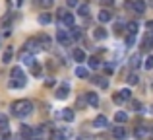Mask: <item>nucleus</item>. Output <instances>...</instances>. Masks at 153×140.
Segmentation results:
<instances>
[{
  "instance_id": "nucleus-1",
  "label": "nucleus",
  "mask_w": 153,
  "mask_h": 140,
  "mask_svg": "<svg viewBox=\"0 0 153 140\" xmlns=\"http://www.w3.org/2000/svg\"><path fill=\"white\" fill-rule=\"evenodd\" d=\"M12 113L19 119H25L33 113V103L29 99H18V101L12 103Z\"/></svg>"
},
{
  "instance_id": "nucleus-2",
  "label": "nucleus",
  "mask_w": 153,
  "mask_h": 140,
  "mask_svg": "<svg viewBox=\"0 0 153 140\" xmlns=\"http://www.w3.org/2000/svg\"><path fill=\"white\" fill-rule=\"evenodd\" d=\"M58 16H60V27H74L76 18L70 14V12H66L64 8H60V10H58Z\"/></svg>"
},
{
  "instance_id": "nucleus-3",
  "label": "nucleus",
  "mask_w": 153,
  "mask_h": 140,
  "mask_svg": "<svg viewBox=\"0 0 153 140\" xmlns=\"http://www.w3.org/2000/svg\"><path fill=\"white\" fill-rule=\"evenodd\" d=\"M56 39H58V43H60L62 47H68L72 41H74V39H72V35H70V31H64L62 27H60L58 33H56Z\"/></svg>"
},
{
  "instance_id": "nucleus-4",
  "label": "nucleus",
  "mask_w": 153,
  "mask_h": 140,
  "mask_svg": "<svg viewBox=\"0 0 153 140\" xmlns=\"http://www.w3.org/2000/svg\"><path fill=\"white\" fill-rule=\"evenodd\" d=\"M112 99H114V103L130 101V99H132V91L130 90H120V91H116V94L112 95Z\"/></svg>"
},
{
  "instance_id": "nucleus-5",
  "label": "nucleus",
  "mask_w": 153,
  "mask_h": 140,
  "mask_svg": "<svg viewBox=\"0 0 153 140\" xmlns=\"http://www.w3.org/2000/svg\"><path fill=\"white\" fill-rule=\"evenodd\" d=\"M25 51H29V53H33V55H37L39 51H43L39 37H37V39H31V41H27V43H25Z\"/></svg>"
},
{
  "instance_id": "nucleus-6",
  "label": "nucleus",
  "mask_w": 153,
  "mask_h": 140,
  "mask_svg": "<svg viewBox=\"0 0 153 140\" xmlns=\"http://www.w3.org/2000/svg\"><path fill=\"white\" fill-rule=\"evenodd\" d=\"M72 134L70 129H60V130H54L52 133V140H68Z\"/></svg>"
},
{
  "instance_id": "nucleus-7",
  "label": "nucleus",
  "mask_w": 153,
  "mask_h": 140,
  "mask_svg": "<svg viewBox=\"0 0 153 140\" xmlns=\"http://www.w3.org/2000/svg\"><path fill=\"white\" fill-rule=\"evenodd\" d=\"M68 95H70V84H62L56 90V99H66Z\"/></svg>"
},
{
  "instance_id": "nucleus-8",
  "label": "nucleus",
  "mask_w": 153,
  "mask_h": 140,
  "mask_svg": "<svg viewBox=\"0 0 153 140\" xmlns=\"http://www.w3.org/2000/svg\"><path fill=\"white\" fill-rule=\"evenodd\" d=\"M31 136H39V138H43V140H45L47 136H49V129H47L45 125H39L37 129H33V133H31Z\"/></svg>"
},
{
  "instance_id": "nucleus-9",
  "label": "nucleus",
  "mask_w": 153,
  "mask_h": 140,
  "mask_svg": "<svg viewBox=\"0 0 153 140\" xmlns=\"http://www.w3.org/2000/svg\"><path fill=\"white\" fill-rule=\"evenodd\" d=\"M107 125H108V121H107V117H105V115H97V117H95V121H93V127H95V129H105Z\"/></svg>"
},
{
  "instance_id": "nucleus-10",
  "label": "nucleus",
  "mask_w": 153,
  "mask_h": 140,
  "mask_svg": "<svg viewBox=\"0 0 153 140\" xmlns=\"http://www.w3.org/2000/svg\"><path fill=\"white\" fill-rule=\"evenodd\" d=\"M87 105H91V107H97L99 105V95L95 94V91H87Z\"/></svg>"
},
{
  "instance_id": "nucleus-11",
  "label": "nucleus",
  "mask_w": 153,
  "mask_h": 140,
  "mask_svg": "<svg viewBox=\"0 0 153 140\" xmlns=\"http://www.w3.org/2000/svg\"><path fill=\"white\" fill-rule=\"evenodd\" d=\"M25 84H27V80H25V76L23 78H12L10 80V88H25Z\"/></svg>"
},
{
  "instance_id": "nucleus-12",
  "label": "nucleus",
  "mask_w": 153,
  "mask_h": 140,
  "mask_svg": "<svg viewBox=\"0 0 153 140\" xmlns=\"http://www.w3.org/2000/svg\"><path fill=\"white\" fill-rule=\"evenodd\" d=\"M132 8H134L136 14H143V12H146V2H143V0H134V2H132Z\"/></svg>"
},
{
  "instance_id": "nucleus-13",
  "label": "nucleus",
  "mask_w": 153,
  "mask_h": 140,
  "mask_svg": "<svg viewBox=\"0 0 153 140\" xmlns=\"http://www.w3.org/2000/svg\"><path fill=\"white\" fill-rule=\"evenodd\" d=\"M97 19H99L101 23H108V22L112 19V14H111L108 10H101V12H99V16H97Z\"/></svg>"
},
{
  "instance_id": "nucleus-14",
  "label": "nucleus",
  "mask_w": 153,
  "mask_h": 140,
  "mask_svg": "<svg viewBox=\"0 0 153 140\" xmlns=\"http://www.w3.org/2000/svg\"><path fill=\"white\" fill-rule=\"evenodd\" d=\"M112 136L116 140H122L126 136V129H124V127H114V129H112Z\"/></svg>"
},
{
  "instance_id": "nucleus-15",
  "label": "nucleus",
  "mask_w": 153,
  "mask_h": 140,
  "mask_svg": "<svg viewBox=\"0 0 153 140\" xmlns=\"http://www.w3.org/2000/svg\"><path fill=\"white\" fill-rule=\"evenodd\" d=\"M60 117H62L66 123H72V121H74V117H76V113H74V109H64L62 113H60Z\"/></svg>"
},
{
  "instance_id": "nucleus-16",
  "label": "nucleus",
  "mask_w": 153,
  "mask_h": 140,
  "mask_svg": "<svg viewBox=\"0 0 153 140\" xmlns=\"http://www.w3.org/2000/svg\"><path fill=\"white\" fill-rule=\"evenodd\" d=\"M76 76H78V78H83V80H89V70L79 64L78 68H76Z\"/></svg>"
},
{
  "instance_id": "nucleus-17",
  "label": "nucleus",
  "mask_w": 153,
  "mask_h": 140,
  "mask_svg": "<svg viewBox=\"0 0 153 140\" xmlns=\"http://www.w3.org/2000/svg\"><path fill=\"white\" fill-rule=\"evenodd\" d=\"M85 58H87L85 51H82V49H76L74 51V61L76 62H85Z\"/></svg>"
},
{
  "instance_id": "nucleus-18",
  "label": "nucleus",
  "mask_w": 153,
  "mask_h": 140,
  "mask_svg": "<svg viewBox=\"0 0 153 140\" xmlns=\"http://www.w3.org/2000/svg\"><path fill=\"white\" fill-rule=\"evenodd\" d=\"M51 22H52V16L49 12H43V14L39 16V23H41V25H49Z\"/></svg>"
},
{
  "instance_id": "nucleus-19",
  "label": "nucleus",
  "mask_w": 153,
  "mask_h": 140,
  "mask_svg": "<svg viewBox=\"0 0 153 140\" xmlns=\"http://www.w3.org/2000/svg\"><path fill=\"white\" fill-rule=\"evenodd\" d=\"M134 134H136V138H138V140H140V138H146L147 134H149V129H147V127H138Z\"/></svg>"
},
{
  "instance_id": "nucleus-20",
  "label": "nucleus",
  "mask_w": 153,
  "mask_h": 140,
  "mask_svg": "<svg viewBox=\"0 0 153 140\" xmlns=\"http://www.w3.org/2000/svg\"><path fill=\"white\" fill-rule=\"evenodd\" d=\"M93 37H95V39H99V41L107 39V29H105V27H97V29L93 31Z\"/></svg>"
},
{
  "instance_id": "nucleus-21",
  "label": "nucleus",
  "mask_w": 153,
  "mask_h": 140,
  "mask_svg": "<svg viewBox=\"0 0 153 140\" xmlns=\"http://www.w3.org/2000/svg\"><path fill=\"white\" fill-rule=\"evenodd\" d=\"M130 66L132 68H140V66H142V55H134V57L130 58Z\"/></svg>"
},
{
  "instance_id": "nucleus-22",
  "label": "nucleus",
  "mask_w": 153,
  "mask_h": 140,
  "mask_svg": "<svg viewBox=\"0 0 153 140\" xmlns=\"http://www.w3.org/2000/svg\"><path fill=\"white\" fill-rule=\"evenodd\" d=\"M78 16L87 18V16H89V6H87V4H78Z\"/></svg>"
},
{
  "instance_id": "nucleus-23",
  "label": "nucleus",
  "mask_w": 153,
  "mask_h": 140,
  "mask_svg": "<svg viewBox=\"0 0 153 140\" xmlns=\"http://www.w3.org/2000/svg\"><path fill=\"white\" fill-rule=\"evenodd\" d=\"M12 19H14V18H12V14H6L2 19H0V25H2L4 29H10V23H12Z\"/></svg>"
},
{
  "instance_id": "nucleus-24",
  "label": "nucleus",
  "mask_w": 153,
  "mask_h": 140,
  "mask_svg": "<svg viewBox=\"0 0 153 140\" xmlns=\"http://www.w3.org/2000/svg\"><path fill=\"white\" fill-rule=\"evenodd\" d=\"M138 27H140L138 22H128L126 23V31H128V33H134L136 35V33H138Z\"/></svg>"
},
{
  "instance_id": "nucleus-25",
  "label": "nucleus",
  "mask_w": 153,
  "mask_h": 140,
  "mask_svg": "<svg viewBox=\"0 0 153 140\" xmlns=\"http://www.w3.org/2000/svg\"><path fill=\"white\" fill-rule=\"evenodd\" d=\"M10 78H23V70L19 68V66H14V68L10 70Z\"/></svg>"
},
{
  "instance_id": "nucleus-26",
  "label": "nucleus",
  "mask_w": 153,
  "mask_h": 140,
  "mask_svg": "<svg viewBox=\"0 0 153 140\" xmlns=\"http://www.w3.org/2000/svg\"><path fill=\"white\" fill-rule=\"evenodd\" d=\"M87 62H89V68H93V70H97L99 66H101V61H99L97 57H89V61H87Z\"/></svg>"
},
{
  "instance_id": "nucleus-27",
  "label": "nucleus",
  "mask_w": 153,
  "mask_h": 140,
  "mask_svg": "<svg viewBox=\"0 0 153 140\" xmlns=\"http://www.w3.org/2000/svg\"><path fill=\"white\" fill-rule=\"evenodd\" d=\"M12 55H14V53H12V47H8V49L4 51V55H2V62H4V64L12 61Z\"/></svg>"
},
{
  "instance_id": "nucleus-28",
  "label": "nucleus",
  "mask_w": 153,
  "mask_h": 140,
  "mask_svg": "<svg viewBox=\"0 0 153 140\" xmlns=\"http://www.w3.org/2000/svg\"><path fill=\"white\" fill-rule=\"evenodd\" d=\"M114 121H116V123H126V121H128V115L124 113V111H118V113L114 115Z\"/></svg>"
},
{
  "instance_id": "nucleus-29",
  "label": "nucleus",
  "mask_w": 153,
  "mask_h": 140,
  "mask_svg": "<svg viewBox=\"0 0 153 140\" xmlns=\"http://www.w3.org/2000/svg\"><path fill=\"white\" fill-rule=\"evenodd\" d=\"M70 35H72V39H82V29H78V27H70Z\"/></svg>"
},
{
  "instance_id": "nucleus-30",
  "label": "nucleus",
  "mask_w": 153,
  "mask_h": 140,
  "mask_svg": "<svg viewBox=\"0 0 153 140\" xmlns=\"http://www.w3.org/2000/svg\"><path fill=\"white\" fill-rule=\"evenodd\" d=\"M39 41H41V47H43V49H49V47H51V37H47V35H41V37H39Z\"/></svg>"
},
{
  "instance_id": "nucleus-31",
  "label": "nucleus",
  "mask_w": 153,
  "mask_h": 140,
  "mask_svg": "<svg viewBox=\"0 0 153 140\" xmlns=\"http://www.w3.org/2000/svg\"><path fill=\"white\" fill-rule=\"evenodd\" d=\"M134 43H136V35H134V33H128L126 41H124V45H126V49H128V47H132Z\"/></svg>"
},
{
  "instance_id": "nucleus-32",
  "label": "nucleus",
  "mask_w": 153,
  "mask_h": 140,
  "mask_svg": "<svg viewBox=\"0 0 153 140\" xmlns=\"http://www.w3.org/2000/svg\"><path fill=\"white\" fill-rule=\"evenodd\" d=\"M4 129H8V115H0V130H4Z\"/></svg>"
},
{
  "instance_id": "nucleus-33",
  "label": "nucleus",
  "mask_w": 153,
  "mask_h": 140,
  "mask_svg": "<svg viewBox=\"0 0 153 140\" xmlns=\"http://www.w3.org/2000/svg\"><path fill=\"white\" fill-rule=\"evenodd\" d=\"M39 6H41V8H45V10H49V8L52 6V4H54V0H39Z\"/></svg>"
},
{
  "instance_id": "nucleus-34",
  "label": "nucleus",
  "mask_w": 153,
  "mask_h": 140,
  "mask_svg": "<svg viewBox=\"0 0 153 140\" xmlns=\"http://www.w3.org/2000/svg\"><path fill=\"white\" fill-rule=\"evenodd\" d=\"M29 68H31V74H35V76H41V66H39V62H33V64H31Z\"/></svg>"
},
{
  "instance_id": "nucleus-35",
  "label": "nucleus",
  "mask_w": 153,
  "mask_h": 140,
  "mask_svg": "<svg viewBox=\"0 0 153 140\" xmlns=\"http://www.w3.org/2000/svg\"><path fill=\"white\" fill-rule=\"evenodd\" d=\"M143 68H146V70H151L153 68V57H147L146 61H143Z\"/></svg>"
},
{
  "instance_id": "nucleus-36",
  "label": "nucleus",
  "mask_w": 153,
  "mask_h": 140,
  "mask_svg": "<svg viewBox=\"0 0 153 140\" xmlns=\"http://www.w3.org/2000/svg\"><path fill=\"white\" fill-rule=\"evenodd\" d=\"M138 82H140L138 74H130V76H128V84H130V86H136Z\"/></svg>"
},
{
  "instance_id": "nucleus-37",
  "label": "nucleus",
  "mask_w": 153,
  "mask_h": 140,
  "mask_svg": "<svg viewBox=\"0 0 153 140\" xmlns=\"http://www.w3.org/2000/svg\"><path fill=\"white\" fill-rule=\"evenodd\" d=\"M85 105H87V95L83 94L82 97H78V107H79V109H82V107H85Z\"/></svg>"
},
{
  "instance_id": "nucleus-38",
  "label": "nucleus",
  "mask_w": 153,
  "mask_h": 140,
  "mask_svg": "<svg viewBox=\"0 0 153 140\" xmlns=\"http://www.w3.org/2000/svg\"><path fill=\"white\" fill-rule=\"evenodd\" d=\"M78 4H79L78 0H66V6L68 8H78Z\"/></svg>"
},
{
  "instance_id": "nucleus-39",
  "label": "nucleus",
  "mask_w": 153,
  "mask_h": 140,
  "mask_svg": "<svg viewBox=\"0 0 153 140\" xmlns=\"http://www.w3.org/2000/svg\"><path fill=\"white\" fill-rule=\"evenodd\" d=\"M105 72H107V74H112V72H114V64H105Z\"/></svg>"
},
{
  "instance_id": "nucleus-40",
  "label": "nucleus",
  "mask_w": 153,
  "mask_h": 140,
  "mask_svg": "<svg viewBox=\"0 0 153 140\" xmlns=\"http://www.w3.org/2000/svg\"><path fill=\"white\" fill-rule=\"evenodd\" d=\"M54 84H56V82H54V78H47V80H45V86H47V88H52Z\"/></svg>"
},
{
  "instance_id": "nucleus-41",
  "label": "nucleus",
  "mask_w": 153,
  "mask_h": 140,
  "mask_svg": "<svg viewBox=\"0 0 153 140\" xmlns=\"http://www.w3.org/2000/svg\"><path fill=\"white\" fill-rule=\"evenodd\" d=\"M97 84H99V88H107V86H108V80H107V78H101Z\"/></svg>"
},
{
  "instance_id": "nucleus-42",
  "label": "nucleus",
  "mask_w": 153,
  "mask_h": 140,
  "mask_svg": "<svg viewBox=\"0 0 153 140\" xmlns=\"http://www.w3.org/2000/svg\"><path fill=\"white\" fill-rule=\"evenodd\" d=\"M101 2L105 4V6H108V4H111V6H112V2H114V0H101Z\"/></svg>"
},
{
  "instance_id": "nucleus-43",
  "label": "nucleus",
  "mask_w": 153,
  "mask_h": 140,
  "mask_svg": "<svg viewBox=\"0 0 153 140\" xmlns=\"http://www.w3.org/2000/svg\"><path fill=\"white\" fill-rule=\"evenodd\" d=\"M146 27H147V29H151V31H153V22H147V23H146Z\"/></svg>"
},
{
  "instance_id": "nucleus-44",
  "label": "nucleus",
  "mask_w": 153,
  "mask_h": 140,
  "mask_svg": "<svg viewBox=\"0 0 153 140\" xmlns=\"http://www.w3.org/2000/svg\"><path fill=\"white\" fill-rule=\"evenodd\" d=\"M78 140H93V138H89V136H78Z\"/></svg>"
},
{
  "instance_id": "nucleus-45",
  "label": "nucleus",
  "mask_w": 153,
  "mask_h": 140,
  "mask_svg": "<svg viewBox=\"0 0 153 140\" xmlns=\"http://www.w3.org/2000/svg\"><path fill=\"white\" fill-rule=\"evenodd\" d=\"M151 39H153V35H151Z\"/></svg>"
}]
</instances>
